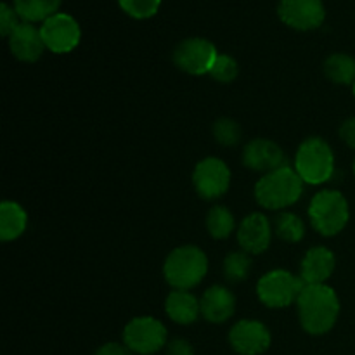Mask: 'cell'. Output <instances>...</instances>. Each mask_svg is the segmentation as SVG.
<instances>
[{"label": "cell", "mask_w": 355, "mask_h": 355, "mask_svg": "<svg viewBox=\"0 0 355 355\" xmlns=\"http://www.w3.org/2000/svg\"><path fill=\"white\" fill-rule=\"evenodd\" d=\"M9 49L23 62H35L42 58L45 51L44 38H42L40 28H35L31 23H21L7 38Z\"/></svg>", "instance_id": "obj_15"}, {"label": "cell", "mask_w": 355, "mask_h": 355, "mask_svg": "<svg viewBox=\"0 0 355 355\" xmlns=\"http://www.w3.org/2000/svg\"><path fill=\"white\" fill-rule=\"evenodd\" d=\"M121 10L134 19H149L158 12L162 0H118Z\"/></svg>", "instance_id": "obj_26"}, {"label": "cell", "mask_w": 355, "mask_h": 355, "mask_svg": "<svg viewBox=\"0 0 355 355\" xmlns=\"http://www.w3.org/2000/svg\"><path fill=\"white\" fill-rule=\"evenodd\" d=\"M295 170L305 184L319 186L328 182L335 172V155L321 137L304 141L295 155Z\"/></svg>", "instance_id": "obj_5"}, {"label": "cell", "mask_w": 355, "mask_h": 355, "mask_svg": "<svg viewBox=\"0 0 355 355\" xmlns=\"http://www.w3.org/2000/svg\"><path fill=\"white\" fill-rule=\"evenodd\" d=\"M270 340L269 328L253 319L238 321L229 331V343L239 355H262L269 350Z\"/></svg>", "instance_id": "obj_12"}, {"label": "cell", "mask_w": 355, "mask_h": 355, "mask_svg": "<svg viewBox=\"0 0 355 355\" xmlns=\"http://www.w3.org/2000/svg\"><path fill=\"white\" fill-rule=\"evenodd\" d=\"M45 49L55 54H68L80 44L82 31L76 19L69 14L58 12L45 19L40 26Z\"/></svg>", "instance_id": "obj_9"}, {"label": "cell", "mask_w": 355, "mask_h": 355, "mask_svg": "<svg viewBox=\"0 0 355 355\" xmlns=\"http://www.w3.org/2000/svg\"><path fill=\"white\" fill-rule=\"evenodd\" d=\"M208 272V259L203 250L187 245L173 250L165 260L163 276L173 290H186L198 286Z\"/></svg>", "instance_id": "obj_3"}, {"label": "cell", "mask_w": 355, "mask_h": 355, "mask_svg": "<svg viewBox=\"0 0 355 355\" xmlns=\"http://www.w3.org/2000/svg\"><path fill=\"white\" fill-rule=\"evenodd\" d=\"M352 90H354V97H355V82H354V85H352Z\"/></svg>", "instance_id": "obj_32"}, {"label": "cell", "mask_w": 355, "mask_h": 355, "mask_svg": "<svg viewBox=\"0 0 355 355\" xmlns=\"http://www.w3.org/2000/svg\"><path fill=\"white\" fill-rule=\"evenodd\" d=\"M207 229L211 238L227 239L234 232L236 220L227 208L215 205L207 215Z\"/></svg>", "instance_id": "obj_22"}, {"label": "cell", "mask_w": 355, "mask_h": 355, "mask_svg": "<svg viewBox=\"0 0 355 355\" xmlns=\"http://www.w3.org/2000/svg\"><path fill=\"white\" fill-rule=\"evenodd\" d=\"M298 319L309 335H326L340 315V300L328 284H305L297 300Z\"/></svg>", "instance_id": "obj_1"}, {"label": "cell", "mask_w": 355, "mask_h": 355, "mask_svg": "<svg viewBox=\"0 0 355 355\" xmlns=\"http://www.w3.org/2000/svg\"><path fill=\"white\" fill-rule=\"evenodd\" d=\"M201 315L207 319L208 322L214 324H222V322L229 321L236 311V297L231 290L215 284V286L208 288L203 293L200 300Z\"/></svg>", "instance_id": "obj_16"}, {"label": "cell", "mask_w": 355, "mask_h": 355, "mask_svg": "<svg viewBox=\"0 0 355 355\" xmlns=\"http://www.w3.org/2000/svg\"><path fill=\"white\" fill-rule=\"evenodd\" d=\"M23 23L19 17V14L16 12L14 7H10L9 3H2L0 6V33L6 38H9V35L16 30L19 24Z\"/></svg>", "instance_id": "obj_28"}, {"label": "cell", "mask_w": 355, "mask_h": 355, "mask_svg": "<svg viewBox=\"0 0 355 355\" xmlns=\"http://www.w3.org/2000/svg\"><path fill=\"white\" fill-rule=\"evenodd\" d=\"M28 225V215L16 201H2L0 205V239L14 241L19 238Z\"/></svg>", "instance_id": "obj_19"}, {"label": "cell", "mask_w": 355, "mask_h": 355, "mask_svg": "<svg viewBox=\"0 0 355 355\" xmlns=\"http://www.w3.org/2000/svg\"><path fill=\"white\" fill-rule=\"evenodd\" d=\"M336 259L331 250L314 246L305 253L300 266V277L305 284H324L335 272Z\"/></svg>", "instance_id": "obj_17"}, {"label": "cell", "mask_w": 355, "mask_h": 355, "mask_svg": "<svg viewBox=\"0 0 355 355\" xmlns=\"http://www.w3.org/2000/svg\"><path fill=\"white\" fill-rule=\"evenodd\" d=\"M274 234L279 239L286 243H298L302 241L305 234V224L298 215L290 214V211H283L281 215H277V218L274 220L272 227Z\"/></svg>", "instance_id": "obj_23"}, {"label": "cell", "mask_w": 355, "mask_h": 355, "mask_svg": "<svg viewBox=\"0 0 355 355\" xmlns=\"http://www.w3.org/2000/svg\"><path fill=\"white\" fill-rule=\"evenodd\" d=\"M62 0H14V9L24 23H44L58 14Z\"/></svg>", "instance_id": "obj_20"}, {"label": "cell", "mask_w": 355, "mask_h": 355, "mask_svg": "<svg viewBox=\"0 0 355 355\" xmlns=\"http://www.w3.org/2000/svg\"><path fill=\"white\" fill-rule=\"evenodd\" d=\"M324 75L329 82L336 85H354L355 82V59L349 54H331L324 61Z\"/></svg>", "instance_id": "obj_21"}, {"label": "cell", "mask_w": 355, "mask_h": 355, "mask_svg": "<svg viewBox=\"0 0 355 355\" xmlns=\"http://www.w3.org/2000/svg\"><path fill=\"white\" fill-rule=\"evenodd\" d=\"M340 137L349 148L355 149V116L343 121L342 127H340Z\"/></svg>", "instance_id": "obj_30"}, {"label": "cell", "mask_w": 355, "mask_h": 355, "mask_svg": "<svg viewBox=\"0 0 355 355\" xmlns=\"http://www.w3.org/2000/svg\"><path fill=\"white\" fill-rule=\"evenodd\" d=\"M123 343L139 355H153L166 347V328L155 318H135L125 326Z\"/></svg>", "instance_id": "obj_7"}, {"label": "cell", "mask_w": 355, "mask_h": 355, "mask_svg": "<svg viewBox=\"0 0 355 355\" xmlns=\"http://www.w3.org/2000/svg\"><path fill=\"white\" fill-rule=\"evenodd\" d=\"M250 269H252V260L246 255V252H232L224 260V274L231 283H241L246 279Z\"/></svg>", "instance_id": "obj_24"}, {"label": "cell", "mask_w": 355, "mask_h": 355, "mask_svg": "<svg viewBox=\"0 0 355 355\" xmlns=\"http://www.w3.org/2000/svg\"><path fill=\"white\" fill-rule=\"evenodd\" d=\"M304 288L305 283L300 276L276 269L260 277L257 284V295L266 307L284 309L291 304H297Z\"/></svg>", "instance_id": "obj_6"}, {"label": "cell", "mask_w": 355, "mask_h": 355, "mask_svg": "<svg viewBox=\"0 0 355 355\" xmlns=\"http://www.w3.org/2000/svg\"><path fill=\"white\" fill-rule=\"evenodd\" d=\"M309 218L319 234L336 236L345 229L350 218L349 201L340 191L324 189L312 198L309 205Z\"/></svg>", "instance_id": "obj_4"}, {"label": "cell", "mask_w": 355, "mask_h": 355, "mask_svg": "<svg viewBox=\"0 0 355 355\" xmlns=\"http://www.w3.org/2000/svg\"><path fill=\"white\" fill-rule=\"evenodd\" d=\"M165 312L173 322L177 324H193L201 314L200 300L193 293L186 290H173L166 297Z\"/></svg>", "instance_id": "obj_18"}, {"label": "cell", "mask_w": 355, "mask_h": 355, "mask_svg": "<svg viewBox=\"0 0 355 355\" xmlns=\"http://www.w3.org/2000/svg\"><path fill=\"white\" fill-rule=\"evenodd\" d=\"M272 239V225L262 214H252L241 220L238 227V243L250 255L263 253Z\"/></svg>", "instance_id": "obj_14"}, {"label": "cell", "mask_w": 355, "mask_h": 355, "mask_svg": "<svg viewBox=\"0 0 355 355\" xmlns=\"http://www.w3.org/2000/svg\"><path fill=\"white\" fill-rule=\"evenodd\" d=\"M218 52L215 45L207 38L193 37L180 42L173 51V62L177 68L189 75H207L210 73Z\"/></svg>", "instance_id": "obj_8"}, {"label": "cell", "mask_w": 355, "mask_h": 355, "mask_svg": "<svg viewBox=\"0 0 355 355\" xmlns=\"http://www.w3.org/2000/svg\"><path fill=\"white\" fill-rule=\"evenodd\" d=\"M304 191V180L297 170L284 165L281 168L263 173L255 186V200L267 210H284L297 203Z\"/></svg>", "instance_id": "obj_2"}, {"label": "cell", "mask_w": 355, "mask_h": 355, "mask_svg": "<svg viewBox=\"0 0 355 355\" xmlns=\"http://www.w3.org/2000/svg\"><path fill=\"white\" fill-rule=\"evenodd\" d=\"M354 173H355V162H354Z\"/></svg>", "instance_id": "obj_33"}, {"label": "cell", "mask_w": 355, "mask_h": 355, "mask_svg": "<svg viewBox=\"0 0 355 355\" xmlns=\"http://www.w3.org/2000/svg\"><path fill=\"white\" fill-rule=\"evenodd\" d=\"M214 135L218 144L231 148L241 141V127H239L238 121L231 120V118H220V120L215 121Z\"/></svg>", "instance_id": "obj_25"}, {"label": "cell", "mask_w": 355, "mask_h": 355, "mask_svg": "<svg viewBox=\"0 0 355 355\" xmlns=\"http://www.w3.org/2000/svg\"><path fill=\"white\" fill-rule=\"evenodd\" d=\"M243 163L250 170L269 173L286 165V158H284V151L281 149V146H277L276 142L269 141V139H253L245 146Z\"/></svg>", "instance_id": "obj_13"}, {"label": "cell", "mask_w": 355, "mask_h": 355, "mask_svg": "<svg viewBox=\"0 0 355 355\" xmlns=\"http://www.w3.org/2000/svg\"><path fill=\"white\" fill-rule=\"evenodd\" d=\"M193 184L203 200H218L231 186V170L222 159L210 156L196 165L193 172Z\"/></svg>", "instance_id": "obj_10"}, {"label": "cell", "mask_w": 355, "mask_h": 355, "mask_svg": "<svg viewBox=\"0 0 355 355\" xmlns=\"http://www.w3.org/2000/svg\"><path fill=\"white\" fill-rule=\"evenodd\" d=\"M277 14L286 26L298 31L318 30L326 19L322 0H281Z\"/></svg>", "instance_id": "obj_11"}, {"label": "cell", "mask_w": 355, "mask_h": 355, "mask_svg": "<svg viewBox=\"0 0 355 355\" xmlns=\"http://www.w3.org/2000/svg\"><path fill=\"white\" fill-rule=\"evenodd\" d=\"M94 355H134L130 349L125 343H106L101 349L96 350Z\"/></svg>", "instance_id": "obj_31"}, {"label": "cell", "mask_w": 355, "mask_h": 355, "mask_svg": "<svg viewBox=\"0 0 355 355\" xmlns=\"http://www.w3.org/2000/svg\"><path fill=\"white\" fill-rule=\"evenodd\" d=\"M166 355H194V349L187 340L175 338L166 343Z\"/></svg>", "instance_id": "obj_29"}, {"label": "cell", "mask_w": 355, "mask_h": 355, "mask_svg": "<svg viewBox=\"0 0 355 355\" xmlns=\"http://www.w3.org/2000/svg\"><path fill=\"white\" fill-rule=\"evenodd\" d=\"M238 61L229 54H218L208 75L220 83H231L238 76Z\"/></svg>", "instance_id": "obj_27"}]
</instances>
